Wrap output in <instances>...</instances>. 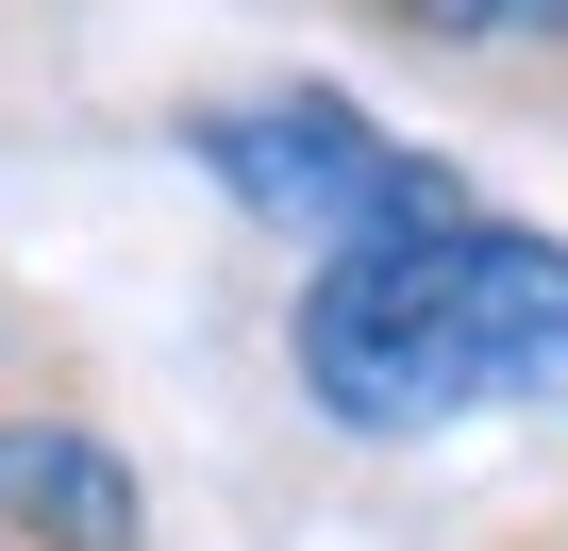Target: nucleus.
Segmentation results:
<instances>
[{
  "label": "nucleus",
  "mask_w": 568,
  "mask_h": 551,
  "mask_svg": "<svg viewBox=\"0 0 568 551\" xmlns=\"http://www.w3.org/2000/svg\"><path fill=\"white\" fill-rule=\"evenodd\" d=\"M168 151L251 217V234H302V251H352V234H452L485 217V184L418 134H385L352 84H217V101H168Z\"/></svg>",
  "instance_id": "obj_1"
},
{
  "label": "nucleus",
  "mask_w": 568,
  "mask_h": 551,
  "mask_svg": "<svg viewBox=\"0 0 568 551\" xmlns=\"http://www.w3.org/2000/svg\"><path fill=\"white\" fill-rule=\"evenodd\" d=\"M468 234V217H452ZM452 234H352L302 251V302H284V385L318 435L352 451H435L452 418H485L468 318H452Z\"/></svg>",
  "instance_id": "obj_2"
},
{
  "label": "nucleus",
  "mask_w": 568,
  "mask_h": 551,
  "mask_svg": "<svg viewBox=\"0 0 568 551\" xmlns=\"http://www.w3.org/2000/svg\"><path fill=\"white\" fill-rule=\"evenodd\" d=\"M0 551H151V468L51 368L0 385Z\"/></svg>",
  "instance_id": "obj_3"
},
{
  "label": "nucleus",
  "mask_w": 568,
  "mask_h": 551,
  "mask_svg": "<svg viewBox=\"0 0 568 551\" xmlns=\"http://www.w3.org/2000/svg\"><path fill=\"white\" fill-rule=\"evenodd\" d=\"M452 318L485 368V418H568V234L551 217H468L452 234Z\"/></svg>",
  "instance_id": "obj_4"
},
{
  "label": "nucleus",
  "mask_w": 568,
  "mask_h": 551,
  "mask_svg": "<svg viewBox=\"0 0 568 551\" xmlns=\"http://www.w3.org/2000/svg\"><path fill=\"white\" fill-rule=\"evenodd\" d=\"M335 18H352L368 51H402V68H501L518 0H335Z\"/></svg>",
  "instance_id": "obj_5"
},
{
  "label": "nucleus",
  "mask_w": 568,
  "mask_h": 551,
  "mask_svg": "<svg viewBox=\"0 0 568 551\" xmlns=\"http://www.w3.org/2000/svg\"><path fill=\"white\" fill-rule=\"evenodd\" d=\"M551 551H568V534H551Z\"/></svg>",
  "instance_id": "obj_6"
},
{
  "label": "nucleus",
  "mask_w": 568,
  "mask_h": 551,
  "mask_svg": "<svg viewBox=\"0 0 568 551\" xmlns=\"http://www.w3.org/2000/svg\"><path fill=\"white\" fill-rule=\"evenodd\" d=\"M535 551H551V534H535Z\"/></svg>",
  "instance_id": "obj_7"
}]
</instances>
